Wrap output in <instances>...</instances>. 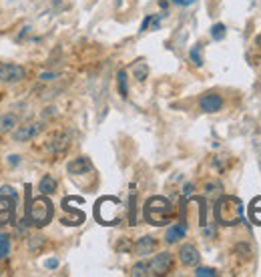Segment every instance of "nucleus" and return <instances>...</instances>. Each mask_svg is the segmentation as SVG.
<instances>
[{
	"instance_id": "obj_1",
	"label": "nucleus",
	"mask_w": 261,
	"mask_h": 277,
	"mask_svg": "<svg viewBox=\"0 0 261 277\" xmlns=\"http://www.w3.org/2000/svg\"><path fill=\"white\" fill-rule=\"evenodd\" d=\"M145 221L155 227H163L167 223H171L173 217H175V207L167 197L161 195H155L151 199H147L145 209H143Z\"/></svg>"
},
{
	"instance_id": "obj_2",
	"label": "nucleus",
	"mask_w": 261,
	"mask_h": 277,
	"mask_svg": "<svg viewBox=\"0 0 261 277\" xmlns=\"http://www.w3.org/2000/svg\"><path fill=\"white\" fill-rule=\"evenodd\" d=\"M241 215H243V203L241 199L233 195H223L215 203V221L223 227H233L241 223Z\"/></svg>"
},
{
	"instance_id": "obj_3",
	"label": "nucleus",
	"mask_w": 261,
	"mask_h": 277,
	"mask_svg": "<svg viewBox=\"0 0 261 277\" xmlns=\"http://www.w3.org/2000/svg\"><path fill=\"white\" fill-rule=\"evenodd\" d=\"M94 217L102 225H117L123 217V205L117 197H100L94 205Z\"/></svg>"
},
{
	"instance_id": "obj_4",
	"label": "nucleus",
	"mask_w": 261,
	"mask_h": 277,
	"mask_svg": "<svg viewBox=\"0 0 261 277\" xmlns=\"http://www.w3.org/2000/svg\"><path fill=\"white\" fill-rule=\"evenodd\" d=\"M52 219V203L42 195L30 201L28 207V221L34 227H46Z\"/></svg>"
},
{
	"instance_id": "obj_5",
	"label": "nucleus",
	"mask_w": 261,
	"mask_h": 277,
	"mask_svg": "<svg viewBox=\"0 0 261 277\" xmlns=\"http://www.w3.org/2000/svg\"><path fill=\"white\" fill-rule=\"evenodd\" d=\"M147 263H149V275H167L175 267V257L169 251H161Z\"/></svg>"
},
{
	"instance_id": "obj_6",
	"label": "nucleus",
	"mask_w": 261,
	"mask_h": 277,
	"mask_svg": "<svg viewBox=\"0 0 261 277\" xmlns=\"http://www.w3.org/2000/svg\"><path fill=\"white\" fill-rule=\"evenodd\" d=\"M26 71L20 65H12V63H2L0 65V81L6 85H16L20 81H24Z\"/></svg>"
},
{
	"instance_id": "obj_7",
	"label": "nucleus",
	"mask_w": 261,
	"mask_h": 277,
	"mask_svg": "<svg viewBox=\"0 0 261 277\" xmlns=\"http://www.w3.org/2000/svg\"><path fill=\"white\" fill-rule=\"evenodd\" d=\"M14 209H16L14 197L8 199V195H0V227L14 223Z\"/></svg>"
},
{
	"instance_id": "obj_8",
	"label": "nucleus",
	"mask_w": 261,
	"mask_h": 277,
	"mask_svg": "<svg viewBox=\"0 0 261 277\" xmlns=\"http://www.w3.org/2000/svg\"><path fill=\"white\" fill-rule=\"evenodd\" d=\"M199 106L203 113H219L223 108V98L217 92H207L199 98Z\"/></svg>"
},
{
	"instance_id": "obj_9",
	"label": "nucleus",
	"mask_w": 261,
	"mask_h": 277,
	"mask_svg": "<svg viewBox=\"0 0 261 277\" xmlns=\"http://www.w3.org/2000/svg\"><path fill=\"white\" fill-rule=\"evenodd\" d=\"M40 131H42V123H28V125L16 127L12 137H14V141H16V143H28V141H30V139H34Z\"/></svg>"
},
{
	"instance_id": "obj_10",
	"label": "nucleus",
	"mask_w": 261,
	"mask_h": 277,
	"mask_svg": "<svg viewBox=\"0 0 261 277\" xmlns=\"http://www.w3.org/2000/svg\"><path fill=\"white\" fill-rule=\"evenodd\" d=\"M179 259H181V263H183L185 267H195V265H199L201 255H199V251H197L195 245L185 243V245H181V249H179Z\"/></svg>"
},
{
	"instance_id": "obj_11",
	"label": "nucleus",
	"mask_w": 261,
	"mask_h": 277,
	"mask_svg": "<svg viewBox=\"0 0 261 277\" xmlns=\"http://www.w3.org/2000/svg\"><path fill=\"white\" fill-rule=\"evenodd\" d=\"M157 247H159V241H157L155 237H151V235H145V237L137 239V243L133 245V251H135L139 257H147V255H151Z\"/></svg>"
},
{
	"instance_id": "obj_12",
	"label": "nucleus",
	"mask_w": 261,
	"mask_h": 277,
	"mask_svg": "<svg viewBox=\"0 0 261 277\" xmlns=\"http://www.w3.org/2000/svg\"><path fill=\"white\" fill-rule=\"evenodd\" d=\"M69 141H71L69 133H57L55 137H52V139L46 143V149H48L52 155H61V153H65V151L69 149Z\"/></svg>"
},
{
	"instance_id": "obj_13",
	"label": "nucleus",
	"mask_w": 261,
	"mask_h": 277,
	"mask_svg": "<svg viewBox=\"0 0 261 277\" xmlns=\"http://www.w3.org/2000/svg\"><path fill=\"white\" fill-rule=\"evenodd\" d=\"M67 171H69L71 175H85V173L92 171V163H90L88 157H77V159H73V161L69 163Z\"/></svg>"
},
{
	"instance_id": "obj_14",
	"label": "nucleus",
	"mask_w": 261,
	"mask_h": 277,
	"mask_svg": "<svg viewBox=\"0 0 261 277\" xmlns=\"http://www.w3.org/2000/svg\"><path fill=\"white\" fill-rule=\"evenodd\" d=\"M187 235V225L183 223H175V225H171L169 229H167V233H165V241L167 243H177L179 239H183Z\"/></svg>"
},
{
	"instance_id": "obj_15",
	"label": "nucleus",
	"mask_w": 261,
	"mask_h": 277,
	"mask_svg": "<svg viewBox=\"0 0 261 277\" xmlns=\"http://www.w3.org/2000/svg\"><path fill=\"white\" fill-rule=\"evenodd\" d=\"M18 125V117L14 113H4L0 115V133H10Z\"/></svg>"
},
{
	"instance_id": "obj_16",
	"label": "nucleus",
	"mask_w": 261,
	"mask_h": 277,
	"mask_svg": "<svg viewBox=\"0 0 261 277\" xmlns=\"http://www.w3.org/2000/svg\"><path fill=\"white\" fill-rule=\"evenodd\" d=\"M38 191L42 195H52V193L57 191V179L52 177V175H44L40 179V183H38Z\"/></svg>"
},
{
	"instance_id": "obj_17",
	"label": "nucleus",
	"mask_w": 261,
	"mask_h": 277,
	"mask_svg": "<svg viewBox=\"0 0 261 277\" xmlns=\"http://www.w3.org/2000/svg\"><path fill=\"white\" fill-rule=\"evenodd\" d=\"M44 245H46V237L44 235L34 233V235L28 237V249H30V253H40L44 249Z\"/></svg>"
},
{
	"instance_id": "obj_18",
	"label": "nucleus",
	"mask_w": 261,
	"mask_h": 277,
	"mask_svg": "<svg viewBox=\"0 0 261 277\" xmlns=\"http://www.w3.org/2000/svg\"><path fill=\"white\" fill-rule=\"evenodd\" d=\"M249 219L253 221V223L261 225V197H255L249 205Z\"/></svg>"
},
{
	"instance_id": "obj_19",
	"label": "nucleus",
	"mask_w": 261,
	"mask_h": 277,
	"mask_svg": "<svg viewBox=\"0 0 261 277\" xmlns=\"http://www.w3.org/2000/svg\"><path fill=\"white\" fill-rule=\"evenodd\" d=\"M129 275H131V277H145V275H149V263H147V261L135 263V265L131 267Z\"/></svg>"
},
{
	"instance_id": "obj_20",
	"label": "nucleus",
	"mask_w": 261,
	"mask_h": 277,
	"mask_svg": "<svg viewBox=\"0 0 261 277\" xmlns=\"http://www.w3.org/2000/svg\"><path fill=\"white\" fill-rule=\"evenodd\" d=\"M10 253V235L0 233V259H6Z\"/></svg>"
},
{
	"instance_id": "obj_21",
	"label": "nucleus",
	"mask_w": 261,
	"mask_h": 277,
	"mask_svg": "<svg viewBox=\"0 0 261 277\" xmlns=\"http://www.w3.org/2000/svg\"><path fill=\"white\" fill-rule=\"evenodd\" d=\"M117 83H119V92H121V96L127 98V96H129V83H127V73H125V71H119Z\"/></svg>"
},
{
	"instance_id": "obj_22",
	"label": "nucleus",
	"mask_w": 261,
	"mask_h": 277,
	"mask_svg": "<svg viewBox=\"0 0 261 277\" xmlns=\"http://www.w3.org/2000/svg\"><path fill=\"white\" fill-rule=\"evenodd\" d=\"M133 73H135V77H137V81H147V75H149V67L145 65V63H137L135 67H133Z\"/></svg>"
},
{
	"instance_id": "obj_23",
	"label": "nucleus",
	"mask_w": 261,
	"mask_h": 277,
	"mask_svg": "<svg viewBox=\"0 0 261 277\" xmlns=\"http://www.w3.org/2000/svg\"><path fill=\"white\" fill-rule=\"evenodd\" d=\"M133 241L129 239V237H121L119 241H117V245H115V249L119 251V253H129V251H133Z\"/></svg>"
},
{
	"instance_id": "obj_24",
	"label": "nucleus",
	"mask_w": 261,
	"mask_h": 277,
	"mask_svg": "<svg viewBox=\"0 0 261 277\" xmlns=\"http://www.w3.org/2000/svg\"><path fill=\"white\" fill-rule=\"evenodd\" d=\"M235 253H237V257H241L243 261H247V259H251V247L247 245V243H237L235 245Z\"/></svg>"
},
{
	"instance_id": "obj_25",
	"label": "nucleus",
	"mask_w": 261,
	"mask_h": 277,
	"mask_svg": "<svg viewBox=\"0 0 261 277\" xmlns=\"http://www.w3.org/2000/svg\"><path fill=\"white\" fill-rule=\"evenodd\" d=\"M189 57H191V61H193V65H195V67H201V65H203V59H201V44L191 46Z\"/></svg>"
},
{
	"instance_id": "obj_26",
	"label": "nucleus",
	"mask_w": 261,
	"mask_h": 277,
	"mask_svg": "<svg viewBox=\"0 0 261 277\" xmlns=\"http://www.w3.org/2000/svg\"><path fill=\"white\" fill-rule=\"evenodd\" d=\"M225 30H227L225 24H223V22H217V24L211 26V36H213L215 40H223V38H225Z\"/></svg>"
},
{
	"instance_id": "obj_27",
	"label": "nucleus",
	"mask_w": 261,
	"mask_h": 277,
	"mask_svg": "<svg viewBox=\"0 0 261 277\" xmlns=\"http://www.w3.org/2000/svg\"><path fill=\"white\" fill-rule=\"evenodd\" d=\"M195 275H197V277H215L217 271H215L213 267H197V269H195Z\"/></svg>"
},
{
	"instance_id": "obj_28",
	"label": "nucleus",
	"mask_w": 261,
	"mask_h": 277,
	"mask_svg": "<svg viewBox=\"0 0 261 277\" xmlns=\"http://www.w3.org/2000/svg\"><path fill=\"white\" fill-rule=\"evenodd\" d=\"M213 167L217 169V171H225L227 169V161H225V157H213Z\"/></svg>"
},
{
	"instance_id": "obj_29",
	"label": "nucleus",
	"mask_w": 261,
	"mask_h": 277,
	"mask_svg": "<svg viewBox=\"0 0 261 277\" xmlns=\"http://www.w3.org/2000/svg\"><path fill=\"white\" fill-rule=\"evenodd\" d=\"M221 191V185L219 183H207L205 185V193L207 195H215V193H219Z\"/></svg>"
},
{
	"instance_id": "obj_30",
	"label": "nucleus",
	"mask_w": 261,
	"mask_h": 277,
	"mask_svg": "<svg viewBox=\"0 0 261 277\" xmlns=\"http://www.w3.org/2000/svg\"><path fill=\"white\" fill-rule=\"evenodd\" d=\"M0 195H8V197H14V199H16V193H14V189H12V187H6V185H4L2 189H0Z\"/></svg>"
},
{
	"instance_id": "obj_31",
	"label": "nucleus",
	"mask_w": 261,
	"mask_h": 277,
	"mask_svg": "<svg viewBox=\"0 0 261 277\" xmlns=\"http://www.w3.org/2000/svg\"><path fill=\"white\" fill-rule=\"evenodd\" d=\"M48 269H57L59 267V259H46V263H44Z\"/></svg>"
},
{
	"instance_id": "obj_32",
	"label": "nucleus",
	"mask_w": 261,
	"mask_h": 277,
	"mask_svg": "<svg viewBox=\"0 0 261 277\" xmlns=\"http://www.w3.org/2000/svg\"><path fill=\"white\" fill-rule=\"evenodd\" d=\"M40 79L42 81H52V79H57V75L55 73H44V75H40Z\"/></svg>"
},
{
	"instance_id": "obj_33",
	"label": "nucleus",
	"mask_w": 261,
	"mask_h": 277,
	"mask_svg": "<svg viewBox=\"0 0 261 277\" xmlns=\"http://www.w3.org/2000/svg\"><path fill=\"white\" fill-rule=\"evenodd\" d=\"M8 161H10V165H18V163H20V157H18V155H10Z\"/></svg>"
},
{
	"instance_id": "obj_34",
	"label": "nucleus",
	"mask_w": 261,
	"mask_h": 277,
	"mask_svg": "<svg viewBox=\"0 0 261 277\" xmlns=\"http://www.w3.org/2000/svg\"><path fill=\"white\" fill-rule=\"evenodd\" d=\"M151 20H153V16H147V18H145V22L141 24V30H147V26L151 24Z\"/></svg>"
},
{
	"instance_id": "obj_35",
	"label": "nucleus",
	"mask_w": 261,
	"mask_h": 277,
	"mask_svg": "<svg viewBox=\"0 0 261 277\" xmlns=\"http://www.w3.org/2000/svg\"><path fill=\"white\" fill-rule=\"evenodd\" d=\"M191 191H193V185H185V189H183V193H185V195H189Z\"/></svg>"
},
{
	"instance_id": "obj_36",
	"label": "nucleus",
	"mask_w": 261,
	"mask_h": 277,
	"mask_svg": "<svg viewBox=\"0 0 261 277\" xmlns=\"http://www.w3.org/2000/svg\"><path fill=\"white\" fill-rule=\"evenodd\" d=\"M255 44H257V46H261V34H257V38H255Z\"/></svg>"
},
{
	"instance_id": "obj_37",
	"label": "nucleus",
	"mask_w": 261,
	"mask_h": 277,
	"mask_svg": "<svg viewBox=\"0 0 261 277\" xmlns=\"http://www.w3.org/2000/svg\"><path fill=\"white\" fill-rule=\"evenodd\" d=\"M173 2H175V4H183V0H173Z\"/></svg>"
}]
</instances>
